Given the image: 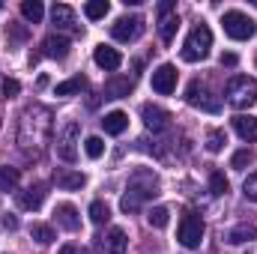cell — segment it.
Returning a JSON list of instances; mask_svg holds the SVG:
<instances>
[{
	"label": "cell",
	"instance_id": "cell-30",
	"mask_svg": "<svg viewBox=\"0 0 257 254\" xmlns=\"http://www.w3.org/2000/svg\"><path fill=\"white\" fill-rule=\"evenodd\" d=\"M18 186V168H0V191H12Z\"/></svg>",
	"mask_w": 257,
	"mask_h": 254
},
{
	"label": "cell",
	"instance_id": "cell-7",
	"mask_svg": "<svg viewBox=\"0 0 257 254\" xmlns=\"http://www.w3.org/2000/svg\"><path fill=\"white\" fill-rule=\"evenodd\" d=\"M177 239H180V245H186V248H197V245H200V239H203V221H200L197 212H186V215L180 218Z\"/></svg>",
	"mask_w": 257,
	"mask_h": 254
},
{
	"label": "cell",
	"instance_id": "cell-17",
	"mask_svg": "<svg viewBox=\"0 0 257 254\" xmlns=\"http://www.w3.org/2000/svg\"><path fill=\"white\" fill-rule=\"evenodd\" d=\"M54 183H57V189H63V191H78V189H84V174L81 171H69V168H57L54 171Z\"/></svg>",
	"mask_w": 257,
	"mask_h": 254
},
{
	"label": "cell",
	"instance_id": "cell-8",
	"mask_svg": "<svg viewBox=\"0 0 257 254\" xmlns=\"http://www.w3.org/2000/svg\"><path fill=\"white\" fill-rule=\"evenodd\" d=\"M141 33H144V18H141V15H123V18H117V24L111 27V36H114L117 42H135Z\"/></svg>",
	"mask_w": 257,
	"mask_h": 254
},
{
	"label": "cell",
	"instance_id": "cell-31",
	"mask_svg": "<svg viewBox=\"0 0 257 254\" xmlns=\"http://www.w3.org/2000/svg\"><path fill=\"white\" fill-rule=\"evenodd\" d=\"M224 144H227V135H224L221 129H212V132L206 135V150H209V153H221Z\"/></svg>",
	"mask_w": 257,
	"mask_h": 254
},
{
	"label": "cell",
	"instance_id": "cell-4",
	"mask_svg": "<svg viewBox=\"0 0 257 254\" xmlns=\"http://www.w3.org/2000/svg\"><path fill=\"white\" fill-rule=\"evenodd\" d=\"M224 93H227V102L233 108H251L257 102V81L248 78V75H236V78L227 81Z\"/></svg>",
	"mask_w": 257,
	"mask_h": 254
},
{
	"label": "cell",
	"instance_id": "cell-9",
	"mask_svg": "<svg viewBox=\"0 0 257 254\" xmlns=\"http://www.w3.org/2000/svg\"><path fill=\"white\" fill-rule=\"evenodd\" d=\"M78 123H66L63 129H60V135H57V156L63 159V162H75L78 159Z\"/></svg>",
	"mask_w": 257,
	"mask_h": 254
},
{
	"label": "cell",
	"instance_id": "cell-12",
	"mask_svg": "<svg viewBox=\"0 0 257 254\" xmlns=\"http://www.w3.org/2000/svg\"><path fill=\"white\" fill-rule=\"evenodd\" d=\"M141 117H144V126L150 132H168L171 129V114L165 108H159V105H144Z\"/></svg>",
	"mask_w": 257,
	"mask_h": 254
},
{
	"label": "cell",
	"instance_id": "cell-14",
	"mask_svg": "<svg viewBox=\"0 0 257 254\" xmlns=\"http://www.w3.org/2000/svg\"><path fill=\"white\" fill-rule=\"evenodd\" d=\"M51 21H54L57 30L81 33V24L75 21V12H72V6H66V3H54V9H51Z\"/></svg>",
	"mask_w": 257,
	"mask_h": 254
},
{
	"label": "cell",
	"instance_id": "cell-1",
	"mask_svg": "<svg viewBox=\"0 0 257 254\" xmlns=\"http://www.w3.org/2000/svg\"><path fill=\"white\" fill-rule=\"evenodd\" d=\"M51 138V111L42 105H33L21 114V126H18V144L24 150H42V144H48Z\"/></svg>",
	"mask_w": 257,
	"mask_h": 254
},
{
	"label": "cell",
	"instance_id": "cell-26",
	"mask_svg": "<svg viewBox=\"0 0 257 254\" xmlns=\"http://www.w3.org/2000/svg\"><path fill=\"white\" fill-rule=\"evenodd\" d=\"M108 9H111V6H108V0H90V3L84 6V15H87L90 21H99V18H105V15H108Z\"/></svg>",
	"mask_w": 257,
	"mask_h": 254
},
{
	"label": "cell",
	"instance_id": "cell-22",
	"mask_svg": "<svg viewBox=\"0 0 257 254\" xmlns=\"http://www.w3.org/2000/svg\"><path fill=\"white\" fill-rule=\"evenodd\" d=\"M251 239H257V227H254V224H236V227L224 230V242H230V245L251 242Z\"/></svg>",
	"mask_w": 257,
	"mask_h": 254
},
{
	"label": "cell",
	"instance_id": "cell-28",
	"mask_svg": "<svg viewBox=\"0 0 257 254\" xmlns=\"http://www.w3.org/2000/svg\"><path fill=\"white\" fill-rule=\"evenodd\" d=\"M108 218H111V209H108L102 200H93V203H90V221H93V224H105Z\"/></svg>",
	"mask_w": 257,
	"mask_h": 254
},
{
	"label": "cell",
	"instance_id": "cell-18",
	"mask_svg": "<svg viewBox=\"0 0 257 254\" xmlns=\"http://www.w3.org/2000/svg\"><path fill=\"white\" fill-rule=\"evenodd\" d=\"M45 186L42 183H36V186H30V189H24V191H18V206L21 209H39L42 206V200H45Z\"/></svg>",
	"mask_w": 257,
	"mask_h": 254
},
{
	"label": "cell",
	"instance_id": "cell-13",
	"mask_svg": "<svg viewBox=\"0 0 257 254\" xmlns=\"http://www.w3.org/2000/svg\"><path fill=\"white\" fill-rule=\"evenodd\" d=\"M153 90H156L159 96H168V93L177 90V69L171 63H162L153 72Z\"/></svg>",
	"mask_w": 257,
	"mask_h": 254
},
{
	"label": "cell",
	"instance_id": "cell-16",
	"mask_svg": "<svg viewBox=\"0 0 257 254\" xmlns=\"http://www.w3.org/2000/svg\"><path fill=\"white\" fill-rule=\"evenodd\" d=\"M93 60H96L99 69H105V72H114V69H120V63H123L120 51H117V48H111V45H96Z\"/></svg>",
	"mask_w": 257,
	"mask_h": 254
},
{
	"label": "cell",
	"instance_id": "cell-27",
	"mask_svg": "<svg viewBox=\"0 0 257 254\" xmlns=\"http://www.w3.org/2000/svg\"><path fill=\"white\" fill-rule=\"evenodd\" d=\"M147 221H150L153 227H168V221H171L168 206H153V209L147 212Z\"/></svg>",
	"mask_w": 257,
	"mask_h": 254
},
{
	"label": "cell",
	"instance_id": "cell-32",
	"mask_svg": "<svg viewBox=\"0 0 257 254\" xmlns=\"http://www.w3.org/2000/svg\"><path fill=\"white\" fill-rule=\"evenodd\" d=\"M84 153H87L90 159H99V156L105 153V141H102V138H96V135H93V138H87V141H84Z\"/></svg>",
	"mask_w": 257,
	"mask_h": 254
},
{
	"label": "cell",
	"instance_id": "cell-21",
	"mask_svg": "<svg viewBox=\"0 0 257 254\" xmlns=\"http://www.w3.org/2000/svg\"><path fill=\"white\" fill-rule=\"evenodd\" d=\"M233 129H236V135L242 138V141H257V117L251 114H236L233 117Z\"/></svg>",
	"mask_w": 257,
	"mask_h": 254
},
{
	"label": "cell",
	"instance_id": "cell-37",
	"mask_svg": "<svg viewBox=\"0 0 257 254\" xmlns=\"http://www.w3.org/2000/svg\"><path fill=\"white\" fill-rule=\"evenodd\" d=\"M3 227H6V230H15V227H18V218H15V215H3Z\"/></svg>",
	"mask_w": 257,
	"mask_h": 254
},
{
	"label": "cell",
	"instance_id": "cell-24",
	"mask_svg": "<svg viewBox=\"0 0 257 254\" xmlns=\"http://www.w3.org/2000/svg\"><path fill=\"white\" fill-rule=\"evenodd\" d=\"M21 15H24L30 24H39L42 15H45V6H42L39 0H24V3H21Z\"/></svg>",
	"mask_w": 257,
	"mask_h": 254
},
{
	"label": "cell",
	"instance_id": "cell-36",
	"mask_svg": "<svg viewBox=\"0 0 257 254\" xmlns=\"http://www.w3.org/2000/svg\"><path fill=\"white\" fill-rule=\"evenodd\" d=\"M18 93H21V84H18L15 78H6V81H3V96L12 99V96H18Z\"/></svg>",
	"mask_w": 257,
	"mask_h": 254
},
{
	"label": "cell",
	"instance_id": "cell-25",
	"mask_svg": "<svg viewBox=\"0 0 257 254\" xmlns=\"http://www.w3.org/2000/svg\"><path fill=\"white\" fill-rule=\"evenodd\" d=\"M87 87V78L84 75H75V78H69V81H63V84H57V96H72V93H81Z\"/></svg>",
	"mask_w": 257,
	"mask_h": 254
},
{
	"label": "cell",
	"instance_id": "cell-34",
	"mask_svg": "<svg viewBox=\"0 0 257 254\" xmlns=\"http://www.w3.org/2000/svg\"><path fill=\"white\" fill-rule=\"evenodd\" d=\"M251 162H254V153H251V150H239V153H233V159H230V168L242 171V168H248Z\"/></svg>",
	"mask_w": 257,
	"mask_h": 254
},
{
	"label": "cell",
	"instance_id": "cell-15",
	"mask_svg": "<svg viewBox=\"0 0 257 254\" xmlns=\"http://www.w3.org/2000/svg\"><path fill=\"white\" fill-rule=\"evenodd\" d=\"M69 48H72V42L66 36H60V33H54V36H48L42 42V54L51 57V60H66L69 57Z\"/></svg>",
	"mask_w": 257,
	"mask_h": 254
},
{
	"label": "cell",
	"instance_id": "cell-19",
	"mask_svg": "<svg viewBox=\"0 0 257 254\" xmlns=\"http://www.w3.org/2000/svg\"><path fill=\"white\" fill-rule=\"evenodd\" d=\"M132 90H135V81L126 78V75H117V78H111V81L105 84V96H108V99H126Z\"/></svg>",
	"mask_w": 257,
	"mask_h": 254
},
{
	"label": "cell",
	"instance_id": "cell-33",
	"mask_svg": "<svg viewBox=\"0 0 257 254\" xmlns=\"http://www.w3.org/2000/svg\"><path fill=\"white\" fill-rule=\"evenodd\" d=\"M30 236H33L36 242H42V245H48V242H54V230H51L48 224H33V230H30Z\"/></svg>",
	"mask_w": 257,
	"mask_h": 254
},
{
	"label": "cell",
	"instance_id": "cell-40",
	"mask_svg": "<svg viewBox=\"0 0 257 254\" xmlns=\"http://www.w3.org/2000/svg\"><path fill=\"white\" fill-rule=\"evenodd\" d=\"M0 9H3V3H0Z\"/></svg>",
	"mask_w": 257,
	"mask_h": 254
},
{
	"label": "cell",
	"instance_id": "cell-10",
	"mask_svg": "<svg viewBox=\"0 0 257 254\" xmlns=\"http://www.w3.org/2000/svg\"><path fill=\"white\" fill-rule=\"evenodd\" d=\"M177 27H180V18L174 12V3L171 0H162L159 3V36H162V42H174Z\"/></svg>",
	"mask_w": 257,
	"mask_h": 254
},
{
	"label": "cell",
	"instance_id": "cell-3",
	"mask_svg": "<svg viewBox=\"0 0 257 254\" xmlns=\"http://www.w3.org/2000/svg\"><path fill=\"white\" fill-rule=\"evenodd\" d=\"M209 48H212V30H209L206 24H194L192 33H189L186 42H183V60L197 63V60H203V57L209 54Z\"/></svg>",
	"mask_w": 257,
	"mask_h": 254
},
{
	"label": "cell",
	"instance_id": "cell-23",
	"mask_svg": "<svg viewBox=\"0 0 257 254\" xmlns=\"http://www.w3.org/2000/svg\"><path fill=\"white\" fill-rule=\"evenodd\" d=\"M102 126H105V132H108V135H123V132H126V126H128V117L123 114V111H111V114H105Z\"/></svg>",
	"mask_w": 257,
	"mask_h": 254
},
{
	"label": "cell",
	"instance_id": "cell-11",
	"mask_svg": "<svg viewBox=\"0 0 257 254\" xmlns=\"http://www.w3.org/2000/svg\"><path fill=\"white\" fill-rule=\"evenodd\" d=\"M99 251L102 254H126V245H128V236L123 227H111L105 236H99Z\"/></svg>",
	"mask_w": 257,
	"mask_h": 254
},
{
	"label": "cell",
	"instance_id": "cell-29",
	"mask_svg": "<svg viewBox=\"0 0 257 254\" xmlns=\"http://www.w3.org/2000/svg\"><path fill=\"white\" fill-rule=\"evenodd\" d=\"M227 189H230V186H227V177H224L221 171H212V174H209V191H212L215 197H221V194H227Z\"/></svg>",
	"mask_w": 257,
	"mask_h": 254
},
{
	"label": "cell",
	"instance_id": "cell-2",
	"mask_svg": "<svg viewBox=\"0 0 257 254\" xmlns=\"http://www.w3.org/2000/svg\"><path fill=\"white\" fill-rule=\"evenodd\" d=\"M159 194V180H156V174L153 171H135L132 177H128V189L123 194V200H120V209L123 212H138L141 209V203L144 200H150V197H156Z\"/></svg>",
	"mask_w": 257,
	"mask_h": 254
},
{
	"label": "cell",
	"instance_id": "cell-6",
	"mask_svg": "<svg viewBox=\"0 0 257 254\" xmlns=\"http://www.w3.org/2000/svg\"><path fill=\"white\" fill-rule=\"evenodd\" d=\"M186 102H189L192 108L206 111V114H218V111H221L218 96H212V90H209L206 84H200V81H192V84H189V90H186Z\"/></svg>",
	"mask_w": 257,
	"mask_h": 254
},
{
	"label": "cell",
	"instance_id": "cell-20",
	"mask_svg": "<svg viewBox=\"0 0 257 254\" xmlns=\"http://www.w3.org/2000/svg\"><path fill=\"white\" fill-rule=\"evenodd\" d=\"M54 215H57V224L63 227V230H78L81 227V218H78V209L72 206V203H60L57 209H54Z\"/></svg>",
	"mask_w": 257,
	"mask_h": 254
},
{
	"label": "cell",
	"instance_id": "cell-39",
	"mask_svg": "<svg viewBox=\"0 0 257 254\" xmlns=\"http://www.w3.org/2000/svg\"><path fill=\"white\" fill-rule=\"evenodd\" d=\"M60 254H84V251H81V245H63Z\"/></svg>",
	"mask_w": 257,
	"mask_h": 254
},
{
	"label": "cell",
	"instance_id": "cell-38",
	"mask_svg": "<svg viewBox=\"0 0 257 254\" xmlns=\"http://www.w3.org/2000/svg\"><path fill=\"white\" fill-rule=\"evenodd\" d=\"M236 54H221V66H236Z\"/></svg>",
	"mask_w": 257,
	"mask_h": 254
},
{
	"label": "cell",
	"instance_id": "cell-35",
	"mask_svg": "<svg viewBox=\"0 0 257 254\" xmlns=\"http://www.w3.org/2000/svg\"><path fill=\"white\" fill-rule=\"evenodd\" d=\"M242 194H245L248 200H254V203H257V174H251V177L242 183Z\"/></svg>",
	"mask_w": 257,
	"mask_h": 254
},
{
	"label": "cell",
	"instance_id": "cell-5",
	"mask_svg": "<svg viewBox=\"0 0 257 254\" xmlns=\"http://www.w3.org/2000/svg\"><path fill=\"white\" fill-rule=\"evenodd\" d=\"M221 24H224V33H227L230 39H236V42H245V39H251V36H254V30H257L254 21H251L245 12H236V9L224 12Z\"/></svg>",
	"mask_w": 257,
	"mask_h": 254
}]
</instances>
